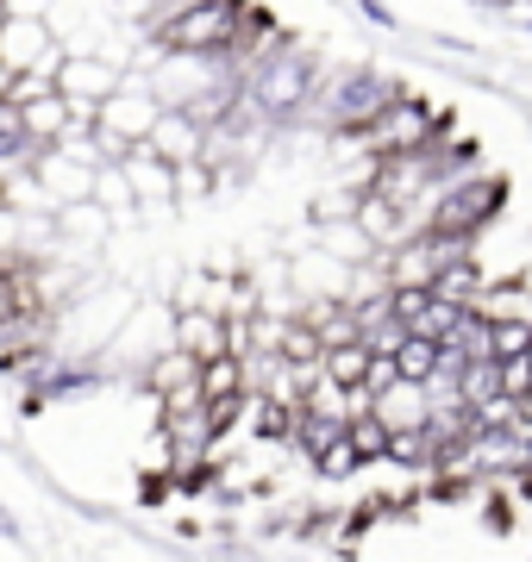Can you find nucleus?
Instances as JSON below:
<instances>
[{
	"label": "nucleus",
	"mask_w": 532,
	"mask_h": 562,
	"mask_svg": "<svg viewBox=\"0 0 532 562\" xmlns=\"http://www.w3.org/2000/svg\"><path fill=\"white\" fill-rule=\"evenodd\" d=\"M245 7L251 0H188L182 13H169L151 44L157 50H188V57H225L239 25H245Z\"/></svg>",
	"instance_id": "obj_1"
},
{
	"label": "nucleus",
	"mask_w": 532,
	"mask_h": 562,
	"mask_svg": "<svg viewBox=\"0 0 532 562\" xmlns=\"http://www.w3.org/2000/svg\"><path fill=\"white\" fill-rule=\"evenodd\" d=\"M445 132V106L432 101H413V94H395L364 132H351V144L364 150V157H401V150H420Z\"/></svg>",
	"instance_id": "obj_2"
},
{
	"label": "nucleus",
	"mask_w": 532,
	"mask_h": 562,
	"mask_svg": "<svg viewBox=\"0 0 532 562\" xmlns=\"http://www.w3.org/2000/svg\"><path fill=\"white\" fill-rule=\"evenodd\" d=\"M501 194H508V188H501L495 176H483V169L464 176V181H451L445 194H439V206H432L426 232H445V238H470L476 244L483 238V225L501 213Z\"/></svg>",
	"instance_id": "obj_3"
},
{
	"label": "nucleus",
	"mask_w": 532,
	"mask_h": 562,
	"mask_svg": "<svg viewBox=\"0 0 532 562\" xmlns=\"http://www.w3.org/2000/svg\"><path fill=\"white\" fill-rule=\"evenodd\" d=\"M63 38L51 20H25V13H0V69L7 76H57Z\"/></svg>",
	"instance_id": "obj_4"
},
{
	"label": "nucleus",
	"mask_w": 532,
	"mask_h": 562,
	"mask_svg": "<svg viewBox=\"0 0 532 562\" xmlns=\"http://www.w3.org/2000/svg\"><path fill=\"white\" fill-rule=\"evenodd\" d=\"M157 113H164V106H157V94L144 88V76L138 69H125L120 88L95 106V132H107V138H120V144H144L151 138V125H157Z\"/></svg>",
	"instance_id": "obj_5"
},
{
	"label": "nucleus",
	"mask_w": 532,
	"mask_h": 562,
	"mask_svg": "<svg viewBox=\"0 0 532 562\" xmlns=\"http://www.w3.org/2000/svg\"><path fill=\"white\" fill-rule=\"evenodd\" d=\"M120 76H125V63L120 57H101V50H63V63H57V76H51V88H57L69 106H95L120 88Z\"/></svg>",
	"instance_id": "obj_6"
},
{
	"label": "nucleus",
	"mask_w": 532,
	"mask_h": 562,
	"mask_svg": "<svg viewBox=\"0 0 532 562\" xmlns=\"http://www.w3.org/2000/svg\"><path fill=\"white\" fill-rule=\"evenodd\" d=\"M32 181L44 188V201H51V213L69 201H88L95 194V162L69 157V150H38V162H32Z\"/></svg>",
	"instance_id": "obj_7"
},
{
	"label": "nucleus",
	"mask_w": 532,
	"mask_h": 562,
	"mask_svg": "<svg viewBox=\"0 0 532 562\" xmlns=\"http://www.w3.org/2000/svg\"><path fill=\"white\" fill-rule=\"evenodd\" d=\"M169 344L188 350L195 362L225 357V319L220 313H201V306H169Z\"/></svg>",
	"instance_id": "obj_8"
},
{
	"label": "nucleus",
	"mask_w": 532,
	"mask_h": 562,
	"mask_svg": "<svg viewBox=\"0 0 532 562\" xmlns=\"http://www.w3.org/2000/svg\"><path fill=\"white\" fill-rule=\"evenodd\" d=\"M120 169H125V188H132V201H138L144 213H157V206L176 201V169H169L164 157H151L144 144L120 162Z\"/></svg>",
	"instance_id": "obj_9"
},
{
	"label": "nucleus",
	"mask_w": 532,
	"mask_h": 562,
	"mask_svg": "<svg viewBox=\"0 0 532 562\" xmlns=\"http://www.w3.org/2000/svg\"><path fill=\"white\" fill-rule=\"evenodd\" d=\"M144 150H151V157H164L169 169L201 162V125L188 120V113H176V106H164L157 125H151V138H144Z\"/></svg>",
	"instance_id": "obj_10"
},
{
	"label": "nucleus",
	"mask_w": 532,
	"mask_h": 562,
	"mask_svg": "<svg viewBox=\"0 0 532 562\" xmlns=\"http://www.w3.org/2000/svg\"><path fill=\"white\" fill-rule=\"evenodd\" d=\"M369 413L389 425V431H420V425H426V387L395 375L383 394H369Z\"/></svg>",
	"instance_id": "obj_11"
},
{
	"label": "nucleus",
	"mask_w": 532,
	"mask_h": 562,
	"mask_svg": "<svg viewBox=\"0 0 532 562\" xmlns=\"http://www.w3.org/2000/svg\"><path fill=\"white\" fill-rule=\"evenodd\" d=\"M351 225H357V232L369 238V250H395L401 238H413L408 220H401V206L383 201V194H369V188L357 194V213H351Z\"/></svg>",
	"instance_id": "obj_12"
},
{
	"label": "nucleus",
	"mask_w": 532,
	"mask_h": 562,
	"mask_svg": "<svg viewBox=\"0 0 532 562\" xmlns=\"http://www.w3.org/2000/svg\"><path fill=\"white\" fill-rule=\"evenodd\" d=\"M7 106H13V101H7ZM13 113H20L25 138H32V144H44V150H51V144H57L63 132H69V120H76V106L63 101L57 88H51V94H38V101H20Z\"/></svg>",
	"instance_id": "obj_13"
},
{
	"label": "nucleus",
	"mask_w": 532,
	"mask_h": 562,
	"mask_svg": "<svg viewBox=\"0 0 532 562\" xmlns=\"http://www.w3.org/2000/svg\"><path fill=\"white\" fill-rule=\"evenodd\" d=\"M470 313H476V319H489V325H501V319H532L527 281H495V276H483V288L470 294Z\"/></svg>",
	"instance_id": "obj_14"
},
{
	"label": "nucleus",
	"mask_w": 532,
	"mask_h": 562,
	"mask_svg": "<svg viewBox=\"0 0 532 562\" xmlns=\"http://www.w3.org/2000/svg\"><path fill=\"white\" fill-rule=\"evenodd\" d=\"M195 387H201V401H239V394H245V362L207 357L201 369H195Z\"/></svg>",
	"instance_id": "obj_15"
},
{
	"label": "nucleus",
	"mask_w": 532,
	"mask_h": 562,
	"mask_svg": "<svg viewBox=\"0 0 532 562\" xmlns=\"http://www.w3.org/2000/svg\"><path fill=\"white\" fill-rule=\"evenodd\" d=\"M457 394H464V406H483V401H501V362H464L457 369Z\"/></svg>",
	"instance_id": "obj_16"
},
{
	"label": "nucleus",
	"mask_w": 532,
	"mask_h": 562,
	"mask_svg": "<svg viewBox=\"0 0 532 562\" xmlns=\"http://www.w3.org/2000/svg\"><path fill=\"white\" fill-rule=\"evenodd\" d=\"M364 369H369V350L364 344H339V350H320V375L339 387H357L364 382Z\"/></svg>",
	"instance_id": "obj_17"
},
{
	"label": "nucleus",
	"mask_w": 532,
	"mask_h": 562,
	"mask_svg": "<svg viewBox=\"0 0 532 562\" xmlns=\"http://www.w3.org/2000/svg\"><path fill=\"white\" fill-rule=\"evenodd\" d=\"M383 462H395V469H432V431L426 425H420V431H389Z\"/></svg>",
	"instance_id": "obj_18"
},
{
	"label": "nucleus",
	"mask_w": 532,
	"mask_h": 562,
	"mask_svg": "<svg viewBox=\"0 0 532 562\" xmlns=\"http://www.w3.org/2000/svg\"><path fill=\"white\" fill-rule=\"evenodd\" d=\"M432 369H439V344L432 338H401V350H395V375H401V382H426Z\"/></svg>",
	"instance_id": "obj_19"
},
{
	"label": "nucleus",
	"mask_w": 532,
	"mask_h": 562,
	"mask_svg": "<svg viewBox=\"0 0 532 562\" xmlns=\"http://www.w3.org/2000/svg\"><path fill=\"white\" fill-rule=\"evenodd\" d=\"M351 213H357V188H345V181L320 188V194H313V206H308L313 225H339V220H351Z\"/></svg>",
	"instance_id": "obj_20"
},
{
	"label": "nucleus",
	"mask_w": 532,
	"mask_h": 562,
	"mask_svg": "<svg viewBox=\"0 0 532 562\" xmlns=\"http://www.w3.org/2000/svg\"><path fill=\"white\" fill-rule=\"evenodd\" d=\"M345 438H351V450L364 462H383V450H389V425L376 419V413H357V419L345 425Z\"/></svg>",
	"instance_id": "obj_21"
},
{
	"label": "nucleus",
	"mask_w": 532,
	"mask_h": 562,
	"mask_svg": "<svg viewBox=\"0 0 532 562\" xmlns=\"http://www.w3.org/2000/svg\"><path fill=\"white\" fill-rule=\"evenodd\" d=\"M357 469H369V462L357 457V450H351V438H345V431H339V438H332L326 450L313 457V475H326V482H345V475H357Z\"/></svg>",
	"instance_id": "obj_22"
},
{
	"label": "nucleus",
	"mask_w": 532,
	"mask_h": 562,
	"mask_svg": "<svg viewBox=\"0 0 532 562\" xmlns=\"http://www.w3.org/2000/svg\"><path fill=\"white\" fill-rule=\"evenodd\" d=\"M532 350V319H501L495 325V362L501 357H527Z\"/></svg>",
	"instance_id": "obj_23"
},
{
	"label": "nucleus",
	"mask_w": 532,
	"mask_h": 562,
	"mask_svg": "<svg viewBox=\"0 0 532 562\" xmlns=\"http://www.w3.org/2000/svg\"><path fill=\"white\" fill-rule=\"evenodd\" d=\"M527 387H532V362L527 357H501V394H508V401H520Z\"/></svg>",
	"instance_id": "obj_24"
},
{
	"label": "nucleus",
	"mask_w": 532,
	"mask_h": 562,
	"mask_svg": "<svg viewBox=\"0 0 532 562\" xmlns=\"http://www.w3.org/2000/svg\"><path fill=\"white\" fill-rule=\"evenodd\" d=\"M513 413H520V419L532 425V387H527V394H520V401H513Z\"/></svg>",
	"instance_id": "obj_25"
},
{
	"label": "nucleus",
	"mask_w": 532,
	"mask_h": 562,
	"mask_svg": "<svg viewBox=\"0 0 532 562\" xmlns=\"http://www.w3.org/2000/svg\"><path fill=\"white\" fill-rule=\"evenodd\" d=\"M7 88H13V76H7V69H0V101H7Z\"/></svg>",
	"instance_id": "obj_26"
},
{
	"label": "nucleus",
	"mask_w": 532,
	"mask_h": 562,
	"mask_svg": "<svg viewBox=\"0 0 532 562\" xmlns=\"http://www.w3.org/2000/svg\"><path fill=\"white\" fill-rule=\"evenodd\" d=\"M0 13H7V7H0Z\"/></svg>",
	"instance_id": "obj_27"
}]
</instances>
